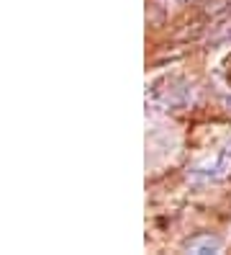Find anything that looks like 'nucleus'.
Listing matches in <instances>:
<instances>
[{
    "label": "nucleus",
    "instance_id": "3",
    "mask_svg": "<svg viewBox=\"0 0 231 255\" xmlns=\"http://www.w3.org/2000/svg\"><path fill=\"white\" fill-rule=\"evenodd\" d=\"M185 253H193V255H211V253H219L221 250V237H216L211 232H198L193 237H188L182 243Z\"/></svg>",
    "mask_w": 231,
    "mask_h": 255
},
{
    "label": "nucleus",
    "instance_id": "1",
    "mask_svg": "<svg viewBox=\"0 0 231 255\" xmlns=\"http://www.w3.org/2000/svg\"><path fill=\"white\" fill-rule=\"evenodd\" d=\"M172 80V91H167V88H162V83H157L152 88V101L157 103V106L162 109H182V106H188V101H190V88L188 83H182L177 78H169Z\"/></svg>",
    "mask_w": 231,
    "mask_h": 255
},
{
    "label": "nucleus",
    "instance_id": "4",
    "mask_svg": "<svg viewBox=\"0 0 231 255\" xmlns=\"http://www.w3.org/2000/svg\"><path fill=\"white\" fill-rule=\"evenodd\" d=\"M226 13H229V16H231V3H229V8H226Z\"/></svg>",
    "mask_w": 231,
    "mask_h": 255
},
{
    "label": "nucleus",
    "instance_id": "2",
    "mask_svg": "<svg viewBox=\"0 0 231 255\" xmlns=\"http://www.w3.org/2000/svg\"><path fill=\"white\" fill-rule=\"evenodd\" d=\"M200 181H211V183H224L231 178V147H224L216 157H211L206 165H200L195 170Z\"/></svg>",
    "mask_w": 231,
    "mask_h": 255
}]
</instances>
